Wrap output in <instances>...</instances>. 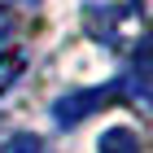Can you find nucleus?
I'll return each mask as SVG.
<instances>
[{
  "instance_id": "obj_1",
  "label": "nucleus",
  "mask_w": 153,
  "mask_h": 153,
  "mask_svg": "<svg viewBox=\"0 0 153 153\" xmlns=\"http://www.w3.org/2000/svg\"><path fill=\"white\" fill-rule=\"evenodd\" d=\"M109 101H118V83L88 88V92H70V96H61L57 105H53V118H57L61 127H74V123H83L88 114H96V109L109 105Z\"/></svg>"
},
{
  "instance_id": "obj_2",
  "label": "nucleus",
  "mask_w": 153,
  "mask_h": 153,
  "mask_svg": "<svg viewBox=\"0 0 153 153\" xmlns=\"http://www.w3.org/2000/svg\"><path fill=\"white\" fill-rule=\"evenodd\" d=\"M96 149L101 153H140V136L131 127H109L101 140H96Z\"/></svg>"
},
{
  "instance_id": "obj_3",
  "label": "nucleus",
  "mask_w": 153,
  "mask_h": 153,
  "mask_svg": "<svg viewBox=\"0 0 153 153\" xmlns=\"http://www.w3.org/2000/svg\"><path fill=\"white\" fill-rule=\"evenodd\" d=\"M22 66H26V57H22V53H13V48H9V53H0V92L18 83Z\"/></svg>"
}]
</instances>
